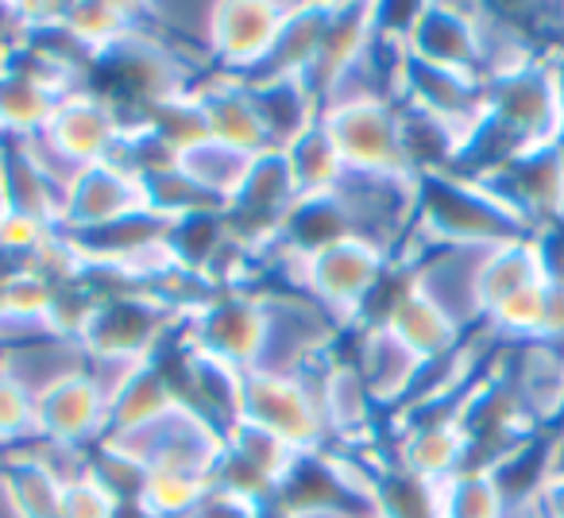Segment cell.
Segmentation results:
<instances>
[{"label": "cell", "mask_w": 564, "mask_h": 518, "mask_svg": "<svg viewBox=\"0 0 564 518\" xmlns=\"http://www.w3.org/2000/svg\"><path fill=\"white\" fill-rule=\"evenodd\" d=\"M40 410V438L43 441H63V445H82L97 449L109 438L112 407L105 402V395L94 387L89 376H78L70 384L55 387L51 395H43L35 402Z\"/></svg>", "instance_id": "cell-20"}, {"label": "cell", "mask_w": 564, "mask_h": 518, "mask_svg": "<svg viewBox=\"0 0 564 518\" xmlns=\"http://www.w3.org/2000/svg\"><path fill=\"white\" fill-rule=\"evenodd\" d=\"M40 441V410L28 391H20L12 379L0 376V453L9 456L17 449Z\"/></svg>", "instance_id": "cell-33"}, {"label": "cell", "mask_w": 564, "mask_h": 518, "mask_svg": "<svg viewBox=\"0 0 564 518\" xmlns=\"http://www.w3.org/2000/svg\"><path fill=\"white\" fill-rule=\"evenodd\" d=\"M63 32L101 63L135 32V4H63Z\"/></svg>", "instance_id": "cell-28"}, {"label": "cell", "mask_w": 564, "mask_h": 518, "mask_svg": "<svg viewBox=\"0 0 564 518\" xmlns=\"http://www.w3.org/2000/svg\"><path fill=\"white\" fill-rule=\"evenodd\" d=\"M101 449L124 456L143 472L171 468L213 479L220 456H225V430H217L209 418L197 414L189 402L178 399L171 410L132 425V430L109 433L101 441Z\"/></svg>", "instance_id": "cell-2"}, {"label": "cell", "mask_w": 564, "mask_h": 518, "mask_svg": "<svg viewBox=\"0 0 564 518\" xmlns=\"http://www.w3.org/2000/svg\"><path fill=\"white\" fill-rule=\"evenodd\" d=\"M387 425H394L387 438L391 468L406 472V476L425 479V484H445L471 464V438L460 418H417V422Z\"/></svg>", "instance_id": "cell-11"}, {"label": "cell", "mask_w": 564, "mask_h": 518, "mask_svg": "<svg viewBox=\"0 0 564 518\" xmlns=\"http://www.w3.org/2000/svg\"><path fill=\"white\" fill-rule=\"evenodd\" d=\"M243 422H256L294 445L302 456L329 449V433L317 407L314 379H282L267 371H248L243 379Z\"/></svg>", "instance_id": "cell-5"}, {"label": "cell", "mask_w": 564, "mask_h": 518, "mask_svg": "<svg viewBox=\"0 0 564 518\" xmlns=\"http://www.w3.org/2000/svg\"><path fill=\"white\" fill-rule=\"evenodd\" d=\"M348 337H352V341H348L345 356L356 364V371L364 376V384H368L371 399L379 402V410L391 418L394 410L406 407V399L414 395L417 379L425 376V368H430V364L417 360V356L410 353V348L379 322L360 325V330H352Z\"/></svg>", "instance_id": "cell-15"}, {"label": "cell", "mask_w": 564, "mask_h": 518, "mask_svg": "<svg viewBox=\"0 0 564 518\" xmlns=\"http://www.w3.org/2000/svg\"><path fill=\"white\" fill-rule=\"evenodd\" d=\"M0 518H28L24 510H20L17 495H12V487H9V476H4V464H0Z\"/></svg>", "instance_id": "cell-40"}, {"label": "cell", "mask_w": 564, "mask_h": 518, "mask_svg": "<svg viewBox=\"0 0 564 518\" xmlns=\"http://www.w3.org/2000/svg\"><path fill=\"white\" fill-rule=\"evenodd\" d=\"M294 4H259V0H217V28H213V66L232 78H256L271 58Z\"/></svg>", "instance_id": "cell-8"}, {"label": "cell", "mask_w": 564, "mask_h": 518, "mask_svg": "<svg viewBox=\"0 0 564 518\" xmlns=\"http://www.w3.org/2000/svg\"><path fill=\"white\" fill-rule=\"evenodd\" d=\"M128 503L105 484L97 472L74 479L63 492V507H58V518H124Z\"/></svg>", "instance_id": "cell-34"}, {"label": "cell", "mask_w": 564, "mask_h": 518, "mask_svg": "<svg viewBox=\"0 0 564 518\" xmlns=\"http://www.w3.org/2000/svg\"><path fill=\"white\" fill-rule=\"evenodd\" d=\"M151 356H120V353H89V368L86 376L94 379V387L105 395V402H117L143 371L151 368Z\"/></svg>", "instance_id": "cell-35"}, {"label": "cell", "mask_w": 564, "mask_h": 518, "mask_svg": "<svg viewBox=\"0 0 564 518\" xmlns=\"http://www.w3.org/2000/svg\"><path fill=\"white\" fill-rule=\"evenodd\" d=\"M256 159L259 155H251V151H240V148H232V143L202 136V140H194L189 148H182L178 155H174V166H178V174L205 197V202L225 209L243 190Z\"/></svg>", "instance_id": "cell-22"}, {"label": "cell", "mask_w": 564, "mask_h": 518, "mask_svg": "<svg viewBox=\"0 0 564 518\" xmlns=\"http://www.w3.org/2000/svg\"><path fill=\"white\" fill-rule=\"evenodd\" d=\"M325 17H329V4H294L291 20L282 28V40L274 43L267 66L256 78H302L306 82L310 66L317 58L322 47V32H325ZM248 78V82H256Z\"/></svg>", "instance_id": "cell-26"}, {"label": "cell", "mask_w": 564, "mask_h": 518, "mask_svg": "<svg viewBox=\"0 0 564 518\" xmlns=\"http://www.w3.org/2000/svg\"><path fill=\"white\" fill-rule=\"evenodd\" d=\"M0 464H4V453H0Z\"/></svg>", "instance_id": "cell-42"}, {"label": "cell", "mask_w": 564, "mask_h": 518, "mask_svg": "<svg viewBox=\"0 0 564 518\" xmlns=\"http://www.w3.org/2000/svg\"><path fill=\"white\" fill-rule=\"evenodd\" d=\"M197 109L205 117V128H209L213 140L232 143L240 151H251V155H267L271 151V140H267V128L259 120V109L251 101V89L243 78H232V74H205L194 86Z\"/></svg>", "instance_id": "cell-17"}, {"label": "cell", "mask_w": 564, "mask_h": 518, "mask_svg": "<svg viewBox=\"0 0 564 518\" xmlns=\"http://www.w3.org/2000/svg\"><path fill=\"white\" fill-rule=\"evenodd\" d=\"M225 453L236 456L240 464H248L251 472H259L279 495H282V487L294 479V472L302 468V461H306L299 449L286 445V441L274 438L271 430H263V425H256V422H236L232 430L225 433Z\"/></svg>", "instance_id": "cell-27"}, {"label": "cell", "mask_w": 564, "mask_h": 518, "mask_svg": "<svg viewBox=\"0 0 564 518\" xmlns=\"http://www.w3.org/2000/svg\"><path fill=\"white\" fill-rule=\"evenodd\" d=\"M140 213H148V190H143L140 174L124 163H97L82 171L78 186L66 197L63 228L82 236L140 217Z\"/></svg>", "instance_id": "cell-14"}, {"label": "cell", "mask_w": 564, "mask_h": 518, "mask_svg": "<svg viewBox=\"0 0 564 518\" xmlns=\"http://www.w3.org/2000/svg\"><path fill=\"white\" fill-rule=\"evenodd\" d=\"M337 143L345 171H379V174H414L410 171L406 148H402L399 105L394 101H368L322 117ZM422 179V174H417Z\"/></svg>", "instance_id": "cell-9"}, {"label": "cell", "mask_w": 564, "mask_h": 518, "mask_svg": "<svg viewBox=\"0 0 564 518\" xmlns=\"http://www.w3.org/2000/svg\"><path fill=\"white\" fill-rule=\"evenodd\" d=\"M182 341L251 371L263 348V302L259 291H225L205 314L182 325Z\"/></svg>", "instance_id": "cell-13"}, {"label": "cell", "mask_w": 564, "mask_h": 518, "mask_svg": "<svg viewBox=\"0 0 564 518\" xmlns=\"http://www.w3.org/2000/svg\"><path fill=\"white\" fill-rule=\"evenodd\" d=\"M282 159H286V171L294 179V190L299 197H325L337 190L340 174H345V159H340L337 143H333L329 128L317 120L314 128L299 136L291 148H282Z\"/></svg>", "instance_id": "cell-25"}, {"label": "cell", "mask_w": 564, "mask_h": 518, "mask_svg": "<svg viewBox=\"0 0 564 518\" xmlns=\"http://www.w3.org/2000/svg\"><path fill=\"white\" fill-rule=\"evenodd\" d=\"M379 299H383V306H379V310L371 306L376 314H368V317H371V322H379V325H387V330H391L394 337H399L422 364L445 360V356H453L456 348L464 345V337H468V333H464L460 325L448 322V317L441 314L430 299H422V294L406 283V276H402V271H394L391 283L379 291ZM364 325H368V322H364Z\"/></svg>", "instance_id": "cell-12"}, {"label": "cell", "mask_w": 564, "mask_h": 518, "mask_svg": "<svg viewBox=\"0 0 564 518\" xmlns=\"http://www.w3.org/2000/svg\"><path fill=\"white\" fill-rule=\"evenodd\" d=\"M507 492L487 468H464L445 479V518H507Z\"/></svg>", "instance_id": "cell-31"}, {"label": "cell", "mask_w": 564, "mask_h": 518, "mask_svg": "<svg viewBox=\"0 0 564 518\" xmlns=\"http://www.w3.org/2000/svg\"><path fill=\"white\" fill-rule=\"evenodd\" d=\"M491 251L495 248H425L410 263H402L399 271L448 322L460 325L464 333H476L484 325L479 276H484V263Z\"/></svg>", "instance_id": "cell-6"}, {"label": "cell", "mask_w": 564, "mask_h": 518, "mask_svg": "<svg viewBox=\"0 0 564 518\" xmlns=\"http://www.w3.org/2000/svg\"><path fill=\"white\" fill-rule=\"evenodd\" d=\"M271 518H364V515L340 507V503H286V507H274Z\"/></svg>", "instance_id": "cell-37"}, {"label": "cell", "mask_w": 564, "mask_h": 518, "mask_svg": "<svg viewBox=\"0 0 564 518\" xmlns=\"http://www.w3.org/2000/svg\"><path fill=\"white\" fill-rule=\"evenodd\" d=\"M0 159H4V140H0Z\"/></svg>", "instance_id": "cell-41"}, {"label": "cell", "mask_w": 564, "mask_h": 518, "mask_svg": "<svg viewBox=\"0 0 564 518\" xmlns=\"http://www.w3.org/2000/svg\"><path fill=\"white\" fill-rule=\"evenodd\" d=\"M4 476H9L12 495H17L20 510L28 518H58L66 484L51 468H43L28 449H17V453L4 456Z\"/></svg>", "instance_id": "cell-30"}, {"label": "cell", "mask_w": 564, "mask_h": 518, "mask_svg": "<svg viewBox=\"0 0 564 518\" xmlns=\"http://www.w3.org/2000/svg\"><path fill=\"white\" fill-rule=\"evenodd\" d=\"M132 132V125L124 120V112L89 82V86L66 94L55 105L47 125V140L63 151L70 163H78L82 171L97 163H112L124 143V136Z\"/></svg>", "instance_id": "cell-7"}, {"label": "cell", "mask_w": 564, "mask_h": 518, "mask_svg": "<svg viewBox=\"0 0 564 518\" xmlns=\"http://www.w3.org/2000/svg\"><path fill=\"white\" fill-rule=\"evenodd\" d=\"M479 179L518 220L525 233L538 236L564 225V151L561 143L538 151H518V155L495 163L491 171L471 174Z\"/></svg>", "instance_id": "cell-4"}, {"label": "cell", "mask_w": 564, "mask_h": 518, "mask_svg": "<svg viewBox=\"0 0 564 518\" xmlns=\"http://www.w3.org/2000/svg\"><path fill=\"white\" fill-rule=\"evenodd\" d=\"M545 66H549V78H553V89H556V105H561V117H564V51L545 55Z\"/></svg>", "instance_id": "cell-39"}, {"label": "cell", "mask_w": 564, "mask_h": 518, "mask_svg": "<svg viewBox=\"0 0 564 518\" xmlns=\"http://www.w3.org/2000/svg\"><path fill=\"white\" fill-rule=\"evenodd\" d=\"M86 368H89V348L82 341L55 337V333H40V337L0 353V376L12 379L35 402L55 391V387L86 376Z\"/></svg>", "instance_id": "cell-19"}, {"label": "cell", "mask_w": 564, "mask_h": 518, "mask_svg": "<svg viewBox=\"0 0 564 518\" xmlns=\"http://www.w3.org/2000/svg\"><path fill=\"white\" fill-rule=\"evenodd\" d=\"M406 55L479 78L476 71V4H417L406 32Z\"/></svg>", "instance_id": "cell-16"}, {"label": "cell", "mask_w": 564, "mask_h": 518, "mask_svg": "<svg viewBox=\"0 0 564 518\" xmlns=\"http://www.w3.org/2000/svg\"><path fill=\"white\" fill-rule=\"evenodd\" d=\"M533 503H538V518H564V472H549Z\"/></svg>", "instance_id": "cell-38"}, {"label": "cell", "mask_w": 564, "mask_h": 518, "mask_svg": "<svg viewBox=\"0 0 564 518\" xmlns=\"http://www.w3.org/2000/svg\"><path fill=\"white\" fill-rule=\"evenodd\" d=\"M248 89L267 128L271 151L291 148L306 128L317 125V97L302 78H256L248 82Z\"/></svg>", "instance_id": "cell-23"}, {"label": "cell", "mask_w": 564, "mask_h": 518, "mask_svg": "<svg viewBox=\"0 0 564 518\" xmlns=\"http://www.w3.org/2000/svg\"><path fill=\"white\" fill-rule=\"evenodd\" d=\"M178 402V391H174L171 376L159 368V360L112 402V422H109V433H120V430H132V425L148 422V418L163 414Z\"/></svg>", "instance_id": "cell-32"}, {"label": "cell", "mask_w": 564, "mask_h": 518, "mask_svg": "<svg viewBox=\"0 0 564 518\" xmlns=\"http://www.w3.org/2000/svg\"><path fill=\"white\" fill-rule=\"evenodd\" d=\"M209 495V479L189 476V472L155 468L143 472V484L128 507L140 518H194L197 507Z\"/></svg>", "instance_id": "cell-29"}, {"label": "cell", "mask_w": 564, "mask_h": 518, "mask_svg": "<svg viewBox=\"0 0 564 518\" xmlns=\"http://www.w3.org/2000/svg\"><path fill=\"white\" fill-rule=\"evenodd\" d=\"M58 101L63 94L28 58L9 55L0 63V140L12 143L47 132Z\"/></svg>", "instance_id": "cell-21"}, {"label": "cell", "mask_w": 564, "mask_h": 518, "mask_svg": "<svg viewBox=\"0 0 564 518\" xmlns=\"http://www.w3.org/2000/svg\"><path fill=\"white\" fill-rule=\"evenodd\" d=\"M538 283H549L545 251H541L538 236H522V240H510L502 248H495L484 263V276H479V306H484V317L495 306H502L507 299H514L518 291H530Z\"/></svg>", "instance_id": "cell-24"}, {"label": "cell", "mask_w": 564, "mask_h": 518, "mask_svg": "<svg viewBox=\"0 0 564 518\" xmlns=\"http://www.w3.org/2000/svg\"><path fill=\"white\" fill-rule=\"evenodd\" d=\"M348 236L383 248L399 263L402 248L410 244L422 202L417 174H379V171H345L333 190Z\"/></svg>", "instance_id": "cell-3"}, {"label": "cell", "mask_w": 564, "mask_h": 518, "mask_svg": "<svg viewBox=\"0 0 564 518\" xmlns=\"http://www.w3.org/2000/svg\"><path fill=\"white\" fill-rule=\"evenodd\" d=\"M263 348L251 371L282 379H314L333 356H340V341L348 337L310 294L286 287H263Z\"/></svg>", "instance_id": "cell-1"}, {"label": "cell", "mask_w": 564, "mask_h": 518, "mask_svg": "<svg viewBox=\"0 0 564 518\" xmlns=\"http://www.w3.org/2000/svg\"><path fill=\"white\" fill-rule=\"evenodd\" d=\"M317 407H322V422L329 433V445L340 449H368L379 445L387 430V414L379 402L371 399L368 384L356 371L348 356H333L322 371L314 376Z\"/></svg>", "instance_id": "cell-10"}, {"label": "cell", "mask_w": 564, "mask_h": 518, "mask_svg": "<svg viewBox=\"0 0 564 518\" xmlns=\"http://www.w3.org/2000/svg\"><path fill=\"white\" fill-rule=\"evenodd\" d=\"M194 518H271V507L243 499V495L220 492V487L209 484V495H205V503L197 507Z\"/></svg>", "instance_id": "cell-36"}, {"label": "cell", "mask_w": 564, "mask_h": 518, "mask_svg": "<svg viewBox=\"0 0 564 518\" xmlns=\"http://www.w3.org/2000/svg\"><path fill=\"white\" fill-rule=\"evenodd\" d=\"M379 40V4H329L325 17L322 47L306 74V86L314 97H322L340 74H348L356 63L368 58V51Z\"/></svg>", "instance_id": "cell-18"}]
</instances>
